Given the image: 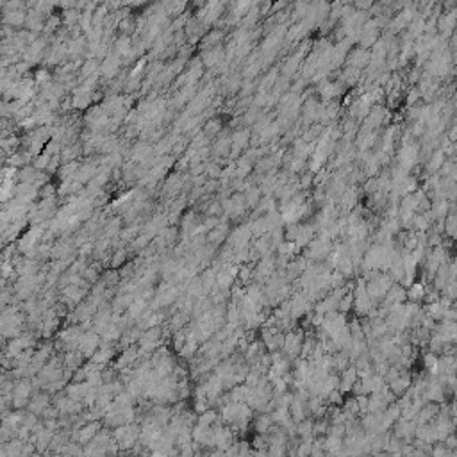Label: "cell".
Segmentation results:
<instances>
[{
    "label": "cell",
    "instance_id": "cell-16",
    "mask_svg": "<svg viewBox=\"0 0 457 457\" xmlns=\"http://www.w3.org/2000/svg\"><path fill=\"white\" fill-rule=\"evenodd\" d=\"M274 420L270 416V412H261L257 414V418L254 420V430L256 434H268L274 428Z\"/></svg>",
    "mask_w": 457,
    "mask_h": 457
},
{
    "label": "cell",
    "instance_id": "cell-30",
    "mask_svg": "<svg viewBox=\"0 0 457 457\" xmlns=\"http://www.w3.org/2000/svg\"><path fill=\"white\" fill-rule=\"evenodd\" d=\"M159 234H161V238H163L164 245H166V247L175 245V243H177V240H179V228H175V227H168V228H163V231H161Z\"/></svg>",
    "mask_w": 457,
    "mask_h": 457
},
{
    "label": "cell",
    "instance_id": "cell-29",
    "mask_svg": "<svg viewBox=\"0 0 457 457\" xmlns=\"http://www.w3.org/2000/svg\"><path fill=\"white\" fill-rule=\"evenodd\" d=\"M455 228H457V216L455 212H448L445 216V227H443V234H446L448 238H455Z\"/></svg>",
    "mask_w": 457,
    "mask_h": 457
},
{
    "label": "cell",
    "instance_id": "cell-34",
    "mask_svg": "<svg viewBox=\"0 0 457 457\" xmlns=\"http://www.w3.org/2000/svg\"><path fill=\"white\" fill-rule=\"evenodd\" d=\"M352 304H354V297H352L350 291H347V293L341 297V300H339L338 311L339 313H348V311L352 309Z\"/></svg>",
    "mask_w": 457,
    "mask_h": 457
},
{
    "label": "cell",
    "instance_id": "cell-18",
    "mask_svg": "<svg viewBox=\"0 0 457 457\" xmlns=\"http://www.w3.org/2000/svg\"><path fill=\"white\" fill-rule=\"evenodd\" d=\"M428 211H430L434 220H437V218H445L450 212V202L446 198H437L430 204V209H428Z\"/></svg>",
    "mask_w": 457,
    "mask_h": 457
},
{
    "label": "cell",
    "instance_id": "cell-44",
    "mask_svg": "<svg viewBox=\"0 0 457 457\" xmlns=\"http://www.w3.org/2000/svg\"><path fill=\"white\" fill-rule=\"evenodd\" d=\"M418 98H420V91H418V90H411V93H409V97H407L409 106H412V104L416 102Z\"/></svg>",
    "mask_w": 457,
    "mask_h": 457
},
{
    "label": "cell",
    "instance_id": "cell-35",
    "mask_svg": "<svg viewBox=\"0 0 457 457\" xmlns=\"http://www.w3.org/2000/svg\"><path fill=\"white\" fill-rule=\"evenodd\" d=\"M120 279H122V277H120V274L114 268L104 272V275H102V281H104V284H106V286H116V284H118Z\"/></svg>",
    "mask_w": 457,
    "mask_h": 457
},
{
    "label": "cell",
    "instance_id": "cell-1",
    "mask_svg": "<svg viewBox=\"0 0 457 457\" xmlns=\"http://www.w3.org/2000/svg\"><path fill=\"white\" fill-rule=\"evenodd\" d=\"M393 279L388 272H379L375 277H371L370 281H364V288H366V293L370 295V298L373 302L380 304V300L384 298L386 291L391 288Z\"/></svg>",
    "mask_w": 457,
    "mask_h": 457
},
{
    "label": "cell",
    "instance_id": "cell-5",
    "mask_svg": "<svg viewBox=\"0 0 457 457\" xmlns=\"http://www.w3.org/2000/svg\"><path fill=\"white\" fill-rule=\"evenodd\" d=\"M102 428V425H100V421L98 420H91V421H86L82 427L75 428L74 432H72V437H74L75 441H77L79 445H88L91 439H93V436Z\"/></svg>",
    "mask_w": 457,
    "mask_h": 457
},
{
    "label": "cell",
    "instance_id": "cell-19",
    "mask_svg": "<svg viewBox=\"0 0 457 457\" xmlns=\"http://www.w3.org/2000/svg\"><path fill=\"white\" fill-rule=\"evenodd\" d=\"M236 414H238V402H225V404H221L220 418L223 423L233 425L236 421Z\"/></svg>",
    "mask_w": 457,
    "mask_h": 457
},
{
    "label": "cell",
    "instance_id": "cell-4",
    "mask_svg": "<svg viewBox=\"0 0 457 457\" xmlns=\"http://www.w3.org/2000/svg\"><path fill=\"white\" fill-rule=\"evenodd\" d=\"M306 338V332L300 329V331H286L284 332V345H282L281 350L284 352L291 361L297 359L300 355V348H302V341Z\"/></svg>",
    "mask_w": 457,
    "mask_h": 457
},
{
    "label": "cell",
    "instance_id": "cell-41",
    "mask_svg": "<svg viewBox=\"0 0 457 457\" xmlns=\"http://www.w3.org/2000/svg\"><path fill=\"white\" fill-rule=\"evenodd\" d=\"M220 127H221L220 125V120H211V122L205 125L204 134L207 136V138H209V136H212V134H216V132L220 131Z\"/></svg>",
    "mask_w": 457,
    "mask_h": 457
},
{
    "label": "cell",
    "instance_id": "cell-3",
    "mask_svg": "<svg viewBox=\"0 0 457 457\" xmlns=\"http://www.w3.org/2000/svg\"><path fill=\"white\" fill-rule=\"evenodd\" d=\"M163 343V329L159 325H154V327H148L145 331L141 332L138 339V347L141 352H147V354H152L155 348L159 347Z\"/></svg>",
    "mask_w": 457,
    "mask_h": 457
},
{
    "label": "cell",
    "instance_id": "cell-33",
    "mask_svg": "<svg viewBox=\"0 0 457 457\" xmlns=\"http://www.w3.org/2000/svg\"><path fill=\"white\" fill-rule=\"evenodd\" d=\"M443 163H445V150H436L432 154V157H430V161L427 163V168L430 170V173H432V171L439 170Z\"/></svg>",
    "mask_w": 457,
    "mask_h": 457
},
{
    "label": "cell",
    "instance_id": "cell-42",
    "mask_svg": "<svg viewBox=\"0 0 457 457\" xmlns=\"http://www.w3.org/2000/svg\"><path fill=\"white\" fill-rule=\"evenodd\" d=\"M355 396V402L359 405V411L361 414L368 411V395H354Z\"/></svg>",
    "mask_w": 457,
    "mask_h": 457
},
{
    "label": "cell",
    "instance_id": "cell-13",
    "mask_svg": "<svg viewBox=\"0 0 457 457\" xmlns=\"http://www.w3.org/2000/svg\"><path fill=\"white\" fill-rule=\"evenodd\" d=\"M341 373V377H339V382H338V389L345 395V393H350L352 386H354V382L357 380V370L354 368V364H350V366H347L343 371H339Z\"/></svg>",
    "mask_w": 457,
    "mask_h": 457
},
{
    "label": "cell",
    "instance_id": "cell-36",
    "mask_svg": "<svg viewBox=\"0 0 457 457\" xmlns=\"http://www.w3.org/2000/svg\"><path fill=\"white\" fill-rule=\"evenodd\" d=\"M127 257H129V252H127L125 249H120L118 252L113 256V259H111V266H113V268H120L122 265H125Z\"/></svg>",
    "mask_w": 457,
    "mask_h": 457
},
{
    "label": "cell",
    "instance_id": "cell-20",
    "mask_svg": "<svg viewBox=\"0 0 457 457\" xmlns=\"http://www.w3.org/2000/svg\"><path fill=\"white\" fill-rule=\"evenodd\" d=\"M200 281H202V288H204V295L209 297L211 291L216 288V272L212 268L204 270V274L200 275Z\"/></svg>",
    "mask_w": 457,
    "mask_h": 457
},
{
    "label": "cell",
    "instance_id": "cell-21",
    "mask_svg": "<svg viewBox=\"0 0 457 457\" xmlns=\"http://www.w3.org/2000/svg\"><path fill=\"white\" fill-rule=\"evenodd\" d=\"M409 302H420L425 298V284L423 282H411L405 290Z\"/></svg>",
    "mask_w": 457,
    "mask_h": 457
},
{
    "label": "cell",
    "instance_id": "cell-38",
    "mask_svg": "<svg viewBox=\"0 0 457 457\" xmlns=\"http://www.w3.org/2000/svg\"><path fill=\"white\" fill-rule=\"evenodd\" d=\"M325 400H329V405H341L343 404V393L339 391V389H334V391H331L329 395H327Z\"/></svg>",
    "mask_w": 457,
    "mask_h": 457
},
{
    "label": "cell",
    "instance_id": "cell-7",
    "mask_svg": "<svg viewBox=\"0 0 457 457\" xmlns=\"http://www.w3.org/2000/svg\"><path fill=\"white\" fill-rule=\"evenodd\" d=\"M98 345H100V336L93 331H88V332H82L81 339H79L77 350L81 352L84 357H91V355L97 352Z\"/></svg>",
    "mask_w": 457,
    "mask_h": 457
},
{
    "label": "cell",
    "instance_id": "cell-28",
    "mask_svg": "<svg viewBox=\"0 0 457 457\" xmlns=\"http://www.w3.org/2000/svg\"><path fill=\"white\" fill-rule=\"evenodd\" d=\"M245 204L247 207H256L257 202L261 200V189L257 188V186H249V188L245 189Z\"/></svg>",
    "mask_w": 457,
    "mask_h": 457
},
{
    "label": "cell",
    "instance_id": "cell-8",
    "mask_svg": "<svg viewBox=\"0 0 457 457\" xmlns=\"http://www.w3.org/2000/svg\"><path fill=\"white\" fill-rule=\"evenodd\" d=\"M228 233H231V227H228L227 218H223V220L218 221V223L205 234V243L214 245V247L221 245V243H225V240H227Z\"/></svg>",
    "mask_w": 457,
    "mask_h": 457
},
{
    "label": "cell",
    "instance_id": "cell-12",
    "mask_svg": "<svg viewBox=\"0 0 457 457\" xmlns=\"http://www.w3.org/2000/svg\"><path fill=\"white\" fill-rule=\"evenodd\" d=\"M138 359H139V347H136V345H129V347L123 348V352L120 354L118 359H116L114 370L118 371L125 366H132V364H134Z\"/></svg>",
    "mask_w": 457,
    "mask_h": 457
},
{
    "label": "cell",
    "instance_id": "cell-9",
    "mask_svg": "<svg viewBox=\"0 0 457 457\" xmlns=\"http://www.w3.org/2000/svg\"><path fill=\"white\" fill-rule=\"evenodd\" d=\"M407 300V295H405V286L398 284V282H393L391 288H389L388 291H386V295H384V298L380 300L379 306L380 307H388V306H393V304H402Z\"/></svg>",
    "mask_w": 457,
    "mask_h": 457
},
{
    "label": "cell",
    "instance_id": "cell-22",
    "mask_svg": "<svg viewBox=\"0 0 457 457\" xmlns=\"http://www.w3.org/2000/svg\"><path fill=\"white\" fill-rule=\"evenodd\" d=\"M336 272H339V274L343 275L345 279H348V277H352L354 275V270H355V266H354V263H352V259L348 257V254H345V256L341 257L338 261V265H336Z\"/></svg>",
    "mask_w": 457,
    "mask_h": 457
},
{
    "label": "cell",
    "instance_id": "cell-27",
    "mask_svg": "<svg viewBox=\"0 0 457 457\" xmlns=\"http://www.w3.org/2000/svg\"><path fill=\"white\" fill-rule=\"evenodd\" d=\"M216 418H218V412L212 407H207L205 411L200 412V416L196 418V423L202 425V427H211V425L216 421Z\"/></svg>",
    "mask_w": 457,
    "mask_h": 457
},
{
    "label": "cell",
    "instance_id": "cell-24",
    "mask_svg": "<svg viewBox=\"0 0 457 457\" xmlns=\"http://www.w3.org/2000/svg\"><path fill=\"white\" fill-rule=\"evenodd\" d=\"M223 61V52H221V49H211L207 50V52H204V65L209 66V68H212V66H218L220 63Z\"/></svg>",
    "mask_w": 457,
    "mask_h": 457
},
{
    "label": "cell",
    "instance_id": "cell-39",
    "mask_svg": "<svg viewBox=\"0 0 457 457\" xmlns=\"http://www.w3.org/2000/svg\"><path fill=\"white\" fill-rule=\"evenodd\" d=\"M236 445H238V455H250V453H254L249 441H245V439L236 441Z\"/></svg>",
    "mask_w": 457,
    "mask_h": 457
},
{
    "label": "cell",
    "instance_id": "cell-31",
    "mask_svg": "<svg viewBox=\"0 0 457 457\" xmlns=\"http://www.w3.org/2000/svg\"><path fill=\"white\" fill-rule=\"evenodd\" d=\"M341 409H343L345 412H347V416H348V418H352V416H359V414H361L359 405H357V402H355V396H352V398H347V400H343Z\"/></svg>",
    "mask_w": 457,
    "mask_h": 457
},
{
    "label": "cell",
    "instance_id": "cell-23",
    "mask_svg": "<svg viewBox=\"0 0 457 457\" xmlns=\"http://www.w3.org/2000/svg\"><path fill=\"white\" fill-rule=\"evenodd\" d=\"M313 418H304L298 423H295V434L298 437H311L313 436Z\"/></svg>",
    "mask_w": 457,
    "mask_h": 457
},
{
    "label": "cell",
    "instance_id": "cell-14",
    "mask_svg": "<svg viewBox=\"0 0 457 457\" xmlns=\"http://www.w3.org/2000/svg\"><path fill=\"white\" fill-rule=\"evenodd\" d=\"M437 412H439V404L437 402H425L414 421H416V425L428 423V421H432L437 416Z\"/></svg>",
    "mask_w": 457,
    "mask_h": 457
},
{
    "label": "cell",
    "instance_id": "cell-25",
    "mask_svg": "<svg viewBox=\"0 0 457 457\" xmlns=\"http://www.w3.org/2000/svg\"><path fill=\"white\" fill-rule=\"evenodd\" d=\"M118 66H120V57L118 56H109L106 61L102 63V68H100V72H102L106 77H113V75L116 74Z\"/></svg>",
    "mask_w": 457,
    "mask_h": 457
},
{
    "label": "cell",
    "instance_id": "cell-43",
    "mask_svg": "<svg viewBox=\"0 0 457 457\" xmlns=\"http://www.w3.org/2000/svg\"><path fill=\"white\" fill-rule=\"evenodd\" d=\"M205 171H207L209 177H216V179H220V175H221V168L214 163L207 164V166H205Z\"/></svg>",
    "mask_w": 457,
    "mask_h": 457
},
{
    "label": "cell",
    "instance_id": "cell-10",
    "mask_svg": "<svg viewBox=\"0 0 457 457\" xmlns=\"http://www.w3.org/2000/svg\"><path fill=\"white\" fill-rule=\"evenodd\" d=\"M418 161V148L411 143L407 145H402L398 152V166H402L404 170H411L414 166V163Z\"/></svg>",
    "mask_w": 457,
    "mask_h": 457
},
{
    "label": "cell",
    "instance_id": "cell-37",
    "mask_svg": "<svg viewBox=\"0 0 457 457\" xmlns=\"http://www.w3.org/2000/svg\"><path fill=\"white\" fill-rule=\"evenodd\" d=\"M0 147H2V150L4 152H15L18 147V138H15V136H9V138L2 139L0 141Z\"/></svg>",
    "mask_w": 457,
    "mask_h": 457
},
{
    "label": "cell",
    "instance_id": "cell-26",
    "mask_svg": "<svg viewBox=\"0 0 457 457\" xmlns=\"http://www.w3.org/2000/svg\"><path fill=\"white\" fill-rule=\"evenodd\" d=\"M368 61H370V54H368L364 49H359V50H355V52H352L350 59H348L350 66H354V68H361V66H364Z\"/></svg>",
    "mask_w": 457,
    "mask_h": 457
},
{
    "label": "cell",
    "instance_id": "cell-11",
    "mask_svg": "<svg viewBox=\"0 0 457 457\" xmlns=\"http://www.w3.org/2000/svg\"><path fill=\"white\" fill-rule=\"evenodd\" d=\"M261 341H263V345H265L266 350H268V352L281 350L282 345H284V332H282V331H279V332H270V331H266L265 327H263V331H261Z\"/></svg>",
    "mask_w": 457,
    "mask_h": 457
},
{
    "label": "cell",
    "instance_id": "cell-15",
    "mask_svg": "<svg viewBox=\"0 0 457 457\" xmlns=\"http://www.w3.org/2000/svg\"><path fill=\"white\" fill-rule=\"evenodd\" d=\"M27 405H29V409H31V412H34L36 416H38V414H43V412H45V409L50 405V395H49V391L36 395L33 400H31V402H29Z\"/></svg>",
    "mask_w": 457,
    "mask_h": 457
},
{
    "label": "cell",
    "instance_id": "cell-6",
    "mask_svg": "<svg viewBox=\"0 0 457 457\" xmlns=\"http://www.w3.org/2000/svg\"><path fill=\"white\" fill-rule=\"evenodd\" d=\"M31 389H33V386H31V380H29L27 377L18 380L17 386H13V405L18 409L25 407V405L29 404Z\"/></svg>",
    "mask_w": 457,
    "mask_h": 457
},
{
    "label": "cell",
    "instance_id": "cell-2",
    "mask_svg": "<svg viewBox=\"0 0 457 457\" xmlns=\"http://www.w3.org/2000/svg\"><path fill=\"white\" fill-rule=\"evenodd\" d=\"M352 297H354V304H352V307H354L355 313L359 314V316H366V314L370 313L373 307L379 306V304L373 302V300L370 298V295L366 293V288H364V281H363V279H359V282H357V288L354 290Z\"/></svg>",
    "mask_w": 457,
    "mask_h": 457
},
{
    "label": "cell",
    "instance_id": "cell-17",
    "mask_svg": "<svg viewBox=\"0 0 457 457\" xmlns=\"http://www.w3.org/2000/svg\"><path fill=\"white\" fill-rule=\"evenodd\" d=\"M331 339L334 341L338 350H348V348H350V343H352V334H350V329H348V323L343 327L338 334L332 336Z\"/></svg>",
    "mask_w": 457,
    "mask_h": 457
},
{
    "label": "cell",
    "instance_id": "cell-32",
    "mask_svg": "<svg viewBox=\"0 0 457 457\" xmlns=\"http://www.w3.org/2000/svg\"><path fill=\"white\" fill-rule=\"evenodd\" d=\"M443 307L439 306V302H428L427 307H425V314H428L432 320H436V322H441L443 320Z\"/></svg>",
    "mask_w": 457,
    "mask_h": 457
},
{
    "label": "cell",
    "instance_id": "cell-40",
    "mask_svg": "<svg viewBox=\"0 0 457 457\" xmlns=\"http://www.w3.org/2000/svg\"><path fill=\"white\" fill-rule=\"evenodd\" d=\"M347 284V279L343 277L339 272H332L331 275V290H334V288H341V286Z\"/></svg>",
    "mask_w": 457,
    "mask_h": 457
}]
</instances>
